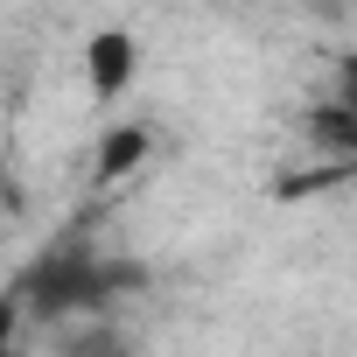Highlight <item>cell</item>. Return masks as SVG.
Returning <instances> with one entry per match:
<instances>
[{
  "label": "cell",
  "instance_id": "obj_1",
  "mask_svg": "<svg viewBox=\"0 0 357 357\" xmlns=\"http://www.w3.org/2000/svg\"><path fill=\"white\" fill-rule=\"evenodd\" d=\"M133 287H140L133 259H105L91 245H50L22 266L15 301H22L29 329H56V322H77V315H112Z\"/></svg>",
  "mask_w": 357,
  "mask_h": 357
},
{
  "label": "cell",
  "instance_id": "obj_2",
  "mask_svg": "<svg viewBox=\"0 0 357 357\" xmlns=\"http://www.w3.org/2000/svg\"><path fill=\"white\" fill-rule=\"evenodd\" d=\"M133 70H140V43L126 29H98L84 43V84H91V98H119L133 84Z\"/></svg>",
  "mask_w": 357,
  "mask_h": 357
},
{
  "label": "cell",
  "instance_id": "obj_3",
  "mask_svg": "<svg viewBox=\"0 0 357 357\" xmlns=\"http://www.w3.org/2000/svg\"><path fill=\"white\" fill-rule=\"evenodd\" d=\"M50 350L56 357H133V329L112 315H77V322H56L50 329Z\"/></svg>",
  "mask_w": 357,
  "mask_h": 357
},
{
  "label": "cell",
  "instance_id": "obj_4",
  "mask_svg": "<svg viewBox=\"0 0 357 357\" xmlns=\"http://www.w3.org/2000/svg\"><path fill=\"white\" fill-rule=\"evenodd\" d=\"M147 126H112L105 140H98V183H112V175H126V168H140L147 161Z\"/></svg>",
  "mask_w": 357,
  "mask_h": 357
},
{
  "label": "cell",
  "instance_id": "obj_5",
  "mask_svg": "<svg viewBox=\"0 0 357 357\" xmlns=\"http://www.w3.org/2000/svg\"><path fill=\"white\" fill-rule=\"evenodd\" d=\"M22 329H29V322H22V301H15V287H8V294H0V357H29V350H22Z\"/></svg>",
  "mask_w": 357,
  "mask_h": 357
},
{
  "label": "cell",
  "instance_id": "obj_6",
  "mask_svg": "<svg viewBox=\"0 0 357 357\" xmlns=\"http://www.w3.org/2000/svg\"><path fill=\"white\" fill-rule=\"evenodd\" d=\"M336 112H343V119L357 126V50H350V56L336 63Z\"/></svg>",
  "mask_w": 357,
  "mask_h": 357
}]
</instances>
